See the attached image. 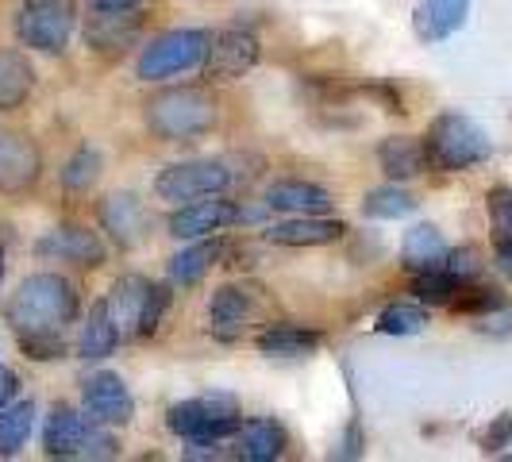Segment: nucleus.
<instances>
[{
    "instance_id": "f257e3e1",
    "label": "nucleus",
    "mask_w": 512,
    "mask_h": 462,
    "mask_svg": "<svg viewBox=\"0 0 512 462\" xmlns=\"http://www.w3.org/2000/svg\"><path fill=\"white\" fill-rule=\"evenodd\" d=\"M81 312L77 285L62 274H31L20 282V289L8 297L4 320L16 328V335H62Z\"/></svg>"
},
{
    "instance_id": "f03ea898",
    "label": "nucleus",
    "mask_w": 512,
    "mask_h": 462,
    "mask_svg": "<svg viewBox=\"0 0 512 462\" xmlns=\"http://www.w3.org/2000/svg\"><path fill=\"white\" fill-rule=\"evenodd\" d=\"M143 120L154 139H162V143H193L216 128V101H212V93L197 89V85L162 89L147 101Z\"/></svg>"
},
{
    "instance_id": "7ed1b4c3",
    "label": "nucleus",
    "mask_w": 512,
    "mask_h": 462,
    "mask_svg": "<svg viewBox=\"0 0 512 462\" xmlns=\"http://www.w3.org/2000/svg\"><path fill=\"white\" fill-rule=\"evenodd\" d=\"M424 151H428V166L459 174V170L486 162L493 147H489V135L470 116L443 112L439 120H432V128L424 135Z\"/></svg>"
},
{
    "instance_id": "20e7f679",
    "label": "nucleus",
    "mask_w": 512,
    "mask_h": 462,
    "mask_svg": "<svg viewBox=\"0 0 512 462\" xmlns=\"http://www.w3.org/2000/svg\"><path fill=\"white\" fill-rule=\"evenodd\" d=\"M43 451L51 459H112L116 439L89 412L58 405L43 428Z\"/></svg>"
},
{
    "instance_id": "39448f33",
    "label": "nucleus",
    "mask_w": 512,
    "mask_h": 462,
    "mask_svg": "<svg viewBox=\"0 0 512 462\" xmlns=\"http://www.w3.org/2000/svg\"><path fill=\"white\" fill-rule=\"evenodd\" d=\"M212 47V31L205 27H181L151 39L139 54V77L143 81H166V77L189 74L197 66H205V54Z\"/></svg>"
},
{
    "instance_id": "423d86ee",
    "label": "nucleus",
    "mask_w": 512,
    "mask_h": 462,
    "mask_svg": "<svg viewBox=\"0 0 512 462\" xmlns=\"http://www.w3.org/2000/svg\"><path fill=\"white\" fill-rule=\"evenodd\" d=\"M77 24V0H24L16 16V35L31 51L62 54Z\"/></svg>"
},
{
    "instance_id": "0eeeda50",
    "label": "nucleus",
    "mask_w": 512,
    "mask_h": 462,
    "mask_svg": "<svg viewBox=\"0 0 512 462\" xmlns=\"http://www.w3.org/2000/svg\"><path fill=\"white\" fill-rule=\"evenodd\" d=\"M231 185V174L224 162L212 158H189V162H174L154 178V197L166 205H189L201 197H216Z\"/></svg>"
},
{
    "instance_id": "6e6552de",
    "label": "nucleus",
    "mask_w": 512,
    "mask_h": 462,
    "mask_svg": "<svg viewBox=\"0 0 512 462\" xmlns=\"http://www.w3.org/2000/svg\"><path fill=\"white\" fill-rule=\"evenodd\" d=\"M166 424L181 439H224L239 432V405L228 393H205V397L174 405Z\"/></svg>"
},
{
    "instance_id": "1a4fd4ad",
    "label": "nucleus",
    "mask_w": 512,
    "mask_h": 462,
    "mask_svg": "<svg viewBox=\"0 0 512 462\" xmlns=\"http://www.w3.org/2000/svg\"><path fill=\"white\" fill-rule=\"evenodd\" d=\"M43 178V154L35 139L24 131L0 128V193L4 197H24Z\"/></svg>"
},
{
    "instance_id": "9d476101",
    "label": "nucleus",
    "mask_w": 512,
    "mask_h": 462,
    "mask_svg": "<svg viewBox=\"0 0 512 462\" xmlns=\"http://www.w3.org/2000/svg\"><path fill=\"white\" fill-rule=\"evenodd\" d=\"M35 255L47 258V262H70V266H81V270H97V266H104L108 251H104V239L93 228L58 224L35 243Z\"/></svg>"
},
{
    "instance_id": "9b49d317",
    "label": "nucleus",
    "mask_w": 512,
    "mask_h": 462,
    "mask_svg": "<svg viewBox=\"0 0 512 462\" xmlns=\"http://www.w3.org/2000/svg\"><path fill=\"white\" fill-rule=\"evenodd\" d=\"M258 66V39L243 27H228L212 35V47L205 54V74L216 81H239Z\"/></svg>"
},
{
    "instance_id": "f8f14e48",
    "label": "nucleus",
    "mask_w": 512,
    "mask_h": 462,
    "mask_svg": "<svg viewBox=\"0 0 512 462\" xmlns=\"http://www.w3.org/2000/svg\"><path fill=\"white\" fill-rule=\"evenodd\" d=\"M81 401H85V412H89L97 424H104V428H116V424L124 428L131 416H135V397H131V389L124 385L120 374H108V370L93 374V378L85 382Z\"/></svg>"
},
{
    "instance_id": "ddd939ff",
    "label": "nucleus",
    "mask_w": 512,
    "mask_h": 462,
    "mask_svg": "<svg viewBox=\"0 0 512 462\" xmlns=\"http://www.w3.org/2000/svg\"><path fill=\"white\" fill-rule=\"evenodd\" d=\"M255 320V297L239 285H220L208 301V332L220 343H235Z\"/></svg>"
},
{
    "instance_id": "4468645a",
    "label": "nucleus",
    "mask_w": 512,
    "mask_h": 462,
    "mask_svg": "<svg viewBox=\"0 0 512 462\" xmlns=\"http://www.w3.org/2000/svg\"><path fill=\"white\" fill-rule=\"evenodd\" d=\"M235 220H239V208L231 205V201H220V193H216V197H201V201L181 205L170 216V235H178V239H205V235L224 231Z\"/></svg>"
},
{
    "instance_id": "2eb2a0df",
    "label": "nucleus",
    "mask_w": 512,
    "mask_h": 462,
    "mask_svg": "<svg viewBox=\"0 0 512 462\" xmlns=\"http://www.w3.org/2000/svg\"><path fill=\"white\" fill-rule=\"evenodd\" d=\"M101 228L112 235L116 247L131 251V247H139L147 239L151 216H147V208H143V201L135 193H112L101 205Z\"/></svg>"
},
{
    "instance_id": "dca6fc26",
    "label": "nucleus",
    "mask_w": 512,
    "mask_h": 462,
    "mask_svg": "<svg viewBox=\"0 0 512 462\" xmlns=\"http://www.w3.org/2000/svg\"><path fill=\"white\" fill-rule=\"evenodd\" d=\"M151 289L154 285L147 282V278L128 274V278H120V282L112 285V293L104 297L108 316H112V324H116L120 339L143 335V312H147V301H151Z\"/></svg>"
},
{
    "instance_id": "f3484780",
    "label": "nucleus",
    "mask_w": 512,
    "mask_h": 462,
    "mask_svg": "<svg viewBox=\"0 0 512 462\" xmlns=\"http://www.w3.org/2000/svg\"><path fill=\"white\" fill-rule=\"evenodd\" d=\"M339 220H324V216H289L282 224H270L266 239L274 247H328L343 235Z\"/></svg>"
},
{
    "instance_id": "a211bd4d",
    "label": "nucleus",
    "mask_w": 512,
    "mask_h": 462,
    "mask_svg": "<svg viewBox=\"0 0 512 462\" xmlns=\"http://www.w3.org/2000/svg\"><path fill=\"white\" fill-rule=\"evenodd\" d=\"M266 208L285 216H324L332 208V193L312 181H274L266 189Z\"/></svg>"
},
{
    "instance_id": "6ab92c4d",
    "label": "nucleus",
    "mask_w": 512,
    "mask_h": 462,
    "mask_svg": "<svg viewBox=\"0 0 512 462\" xmlns=\"http://www.w3.org/2000/svg\"><path fill=\"white\" fill-rule=\"evenodd\" d=\"M378 166H382L385 178L393 181H409L416 174L428 170V151H424V139H412V135H389L378 147Z\"/></svg>"
},
{
    "instance_id": "aec40b11",
    "label": "nucleus",
    "mask_w": 512,
    "mask_h": 462,
    "mask_svg": "<svg viewBox=\"0 0 512 462\" xmlns=\"http://www.w3.org/2000/svg\"><path fill=\"white\" fill-rule=\"evenodd\" d=\"M285 455V432L274 420H247L235 436V459L243 462H274Z\"/></svg>"
},
{
    "instance_id": "412c9836",
    "label": "nucleus",
    "mask_w": 512,
    "mask_h": 462,
    "mask_svg": "<svg viewBox=\"0 0 512 462\" xmlns=\"http://www.w3.org/2000/svg\"><path fill=\"white\" fill-rule=\"evenodd\" d=\"M255 343H258V351L270 355V359H305V355H312L324 339H320V332L301 328V324H270Z\"/></svg>"
},
{
    "instance_id": "4be33fe9",
    "label": "nucleus",
    "mask_w": 512,
    "mask_h": 462,
    "mask_svg": "<svg viewBox=\"0 0 512 462\" xmlns=\"http://www.w3.org/2000/svg\"><path fill=\"white\" fill-rule=\"evenodd\" d=\"M447 251L451 247H447L443 231L432 228V224H416L401 243V262H405L409 274H424V270H439Z\"/></svg>"
},
{
    "instance_id": "5701e85b",
    "label": "nucleus",
    "mask_w": 512,
    "mask_h": 462,
    "mask_svg": "<svg viewBox=\"0 0 512 462\" xmlns=\"http://www.w3.org/2000/svg\"><path fill=\"white\" fill-rule=\"evenodd\" d=\"M220 255H224V243L212 235V239H201V243H193V247H185V251H178V255L170 258V270H166V278H170V285H181V289H189V285H197L201 278H205L208 270L220 262Z\"/></svg>"
},
{
    "instance_id": "b1692460",
    "label": "nucleus",
    "mask_w": 512,
    "mask_h": 462,
    "mask_svg": "<svg viewBox=\"0 0 512 462\" xmlns=\"http://www.w3.org/2000/svg\"><path fill=\"white\" fill-rule=\"evenodd\" d=\"M470 12V0H420L416 8V35L439 43L447 35H455Z\"/></svg>"
},
{
    "instance_id": "393cba45",
    "label": "nucleus",
    "mask_w": 512,
    "mask_h": 462,
    "mask_svg": "<svg viewBox=\"0 0 512 462\" xmlns=\"http://www.w3.org/2000/svg\"><path fill=\"white\" fill-rule=\"evenodd\" d=\"M139 16L135 12H97L89 27H85V39L97 47V51H124L128 43L139 39Z\"/></svg>"
},
{
    "instance_id": "a878e982",
    "label": "nucleus",
    "mask_w": 512,
    "mask_h": 462,
    "mask_svg": "<svg viewBox=\"0 0 512 462\" xmlns=\"http://www.w3.org/2000/svg\"><path fill=\"white\" fill-rule=\"evenodd\" d=\"M116 343H120V332H116V324H112V316H108V305L97 301V305L89 308L85 324H81L77 355H81V359H108V355L116 351Z\"/></svg>"
},
{
    "instance_id": "bb28decb",
    "label": "nucleus",
    "mask_w": 512,
    "mask_h": 462,
    "mask_svg": "<svg viewBox=\"0 0 512 462\" xmlns=\"http://www.w3.org/2000/svg\"><path fill=\"white\" fill-rule=\"evenodd\" d=\"M35 70L20 51H0V112H16L31 97Z\"/></svg>"
},
{
    "instance_id": "cd10ccee",
    "label": "nucleus",
    "mask_w": 512,
    "mask_h": 462,
    "mask_svg": "<svg viewBox=\"0 0 512 462\" xmlns=\"http://www.w3.org/2000/svg\"><path fill=\"white\" fill-rule=\"evenodd\" d=\"M489 205V224H493V255L501 274L512 278V189L497 185L486 197Z\"/></svg>"
},
{
    "instance_id": "c85d7f7f",
    "label": "nucleus",
    "mask_w": 512,
    "mask_h": 462,
    "mask_svg": "<svg viewBox=\"0 0 512 462\" xmlns=\"http://www.w3.org/2000/svg\"><path fill=\"white\" fill-rule=\"evenodd\" d=\"M31 424H35V405L20 401V405H4L0 409V455H16L31 436Z\"/></svg>"
},
{
    "instance_id": "c756f323",
    "label": "nucleus",
    "mask_w": 512,
    "mask_h": 462,
    "mask_svg": "<svg viewBox=\"0 0 512 462\" xmlns=\"http://www.w3.org/2000/svg\"><path fill=\"white\" fill-rule=\"evenodd\" d=\"M101 151L97 147H77L74 158L66 162V170H62V185L70 189V193H89L97 178H101Z\"/></svg>"
},
{
    "instance_id": "7c9ffc66",
    "label": "nucleus",
    "mask_w": 512,
    "mask_h": 462,
    "mask_svg": "<svg viewBox=\"0 0 512 462\" xmlns=\"http://www.w3.org/2000/svg\"><path fill=\"white\" fill-rule=\"evenodd\" d=\"M412 208H416V201H412L405 189H397V185L370 189L366 201H362V212L374 216V220H401V216H409Z\"/></svg>"
},
{
    "instance_id": "2f4dec72",
    "label": "nucleus",
    "mask_w": 512,
    "mask_h": 462,
    "mask_svg": "<svg viewBox=\"0 0 512 462\" xmlns=\"http://www.w3.org/2000/svg\"><path fill=\"white\" fill-rule=\"evenodd\" d=\"M462 285L466 282L451 278V274L439 266V270H424V274H416L412 293H416V301H424V305H451V301L459 297Z\"/></svg>"
},
{
    "instance_id": "473e14b6",
    "label": "nucleus",
    "mask_w": 512,
    "mask_h": 462,
    "mask_svg": "<svg viewBox=\"0 0 512 462\" xmlns=\"http://www.w3.org/2000/svg\"><path fill=\"white\" fill-rule=\"evenodd\" d=\"M428 328V312L420 305H389L378 316V332L382 335H416Z\"/></svg>"
},
{
    "instance_id": "72a5a7b5",
    "label": "nucleus",
    "mask_w": 512,
    "mask_h": 462,
    "mask_svg": "<svg viewBox=\"0 0 512 462\" xmlns=\"http://www.w3.org/2000/svg\"><path fill=\"white\" fill-rule=\"evenodd\" d=\"M443 270H447L451 278H459V282H470V278H478V274H482V255H478L474 247L447 251V258H443Z\"/></svg>"
},
{
    "instance_id": "f704fd0d",
    "label": "nucleus",
    "mask_w": 512,
    "mask_h": 462,
    "mask_svg": "<svg viewBox=\"0 0 512 462\" xmlns=\"http://www.w3.org/2000/svg\"><path fill=\"white\" fill-rule=\"evenodd\" d=\"M20 347H24L27 359H35V362H51V359H62V355H66L62 335H24Z\"/></svg>"
},
{
    "instance_id": "c9c22d12",
    "label": "nucleus",
    "mask_w": 512,
    "mask_h": 462,
    "mask_svg": "<svg viewBox=\"0 0 512 462\" xmlns=\"http://www.w3.org/2000/svg\"><path fill=\"white\" fill-rule=\"evenodd\" d=\"M474 320H478V332L509 335V332H512V305H509V301H501V305H493L489 312H482V316H474Z\"/></svg>"
},
{
    "instance_id": "e433bc0d",
    "label": "nucleus",
    "mask_w": 512,
    "mask_h": 462,
    "mask_svg": "<svg viewBox=\"0 0 512 462\" xmlns=\"http://www.w3.org/2000/svg\"><path fill=\"white\" fill-rule=\"evenodd\" d=\"M166 305H170V293H166V285H154L151 301H147V312H143V335L158 332V324H162V312H166Z\"/></svg>"
},
{
    "instance_id": "4c0bfd02",
    "label": "nucleus",
    "mask_w": 512,
    "mask_h": 462,
    "mask_svg": "<svg viewBox=\"0 0 512 462\" xmlns=\"http://www.w3.org/2000/svg\"><path fill=\"white\" fill-rule=\"evenodd\" d=\"M509 439H512V416L505 412V416H497V420H493V428L482 436V447H486V451H501Z\"/></svg>"
},
{
    "instance_id": "58836bf2",
    "label": "nucleus",
    "mask_w": 512,
    "mask_h": 462,
    "mask_svg": "<svg viewBox=\"0 0 512 462\" xmlns=\"http://www.w3.org/2000/svg\"><path fill=\"white\" fill-rule=\"evenodd\" d=\"M16 389H20V378H16V370H8V366H0V409L16 397Z\"/></svg>"
},
{
    "instance_id": "ea45409f",
    "label": "nucleus",
    "mask_w": 512,
    "mask_h": 462,
    "mask_svg": "<svg viewBox=\"0 0 512 462\" xmlns=\"http://www.w3.org/2000/svg\"><path fill=\"white\" fill-rule=\"evenodd\" d=\"M143 0H89L93 12H135Z\"/></svg>"
},
{
    "instance_id": "a19ab883",
    "label": "nucleus",
    "mask_w": 512,
    "mask_h": 462,
    "mask_svg": "<svg viewBox=\"0 0 512 462\" xmlns=\"http://www.w3.org/2000/svg\"><path fill=\"white\" fill-rule=\"evenodd\" d=\"M4 274H8V247H4V235H0V285H4Z\"/></svg>"
}]
</instances>
